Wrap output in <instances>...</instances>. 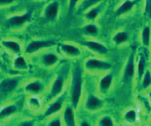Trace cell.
<instances>
[{"instance_id":"6da1fadb","label":"cell","mask_w":151,"mask_h":126,"mask_svg":"<svg viewBox=\"0 0 151 126\" xmlns=\"http://www.w3.org/2000/svg\"><path fill=\"white\" fill-rule=\"evenodd\" d=\"M83 94V74L82 68L75 65L71 71V85H70V101L74 109H77Z\"/></svg>"},{"instance_id":"7a4b0ae2","label":"cell","mask_w":151,"mask_h":126,"mask_svg":"<svg viewBox=\"0 0 151 126\" xmlns=\"http://www.w3.org/2000/svg\"><path fill=\"white\" fill-rule=\"evenodd\" d=\"M112 64L104 59L90 57L87 58L83 63L84 71L91 74H104L112 70Z\"/></svg>"},{"instance_id":"3957f363","label":"cell","mask_w":151,"mask_h":126,"mask_svg":"<svg viewBox=\"0 0 151 126\" xmlns=\"http://www.w3.org/2000/svg\"><path fill=\"white\" fill-rule=\"evenodd\" d=\"M136 76V59L135 53L132 52L127 58L122 74V82L124 84H129L134 81Z\"/></svg>"},{"instance_id":"277c9868","label":"cell","mask_w":151,"mask_h":126,"mask_svg":"<svg viewBox=\"0 0 151 126\" xmlns=\"http://www.w3.org/2000/svg\"><path fill=\"white\" fill-rule=\"evenodd\" d=\"M105 107V101L101 96L94 93H88L84 100V108L88 112L96 113Z\"/></svg>"},{"instance_id":"5b68a950","label":"cell","mask_w":151,"mask_h":126,"mask_svg":"<svg viewBox=\"0 0 151 126\" xmlns=\"http://www.w3.org/2000/svg\"><path fill=\"white\" fill-rule=\"evenodd\" d=\"M114 84V76L111 71L102 74L100 78L97 88H98V93L102 96H106L113 88Z\"/></svg>"},{"instance_id":"8992f818","label":"cell","mask_w":151,"mask_h":126,"mask_svg":"<svg viewBox=\"0 0 151 126\" xmlns=\"http://www.w3.org/2000/svg\"><path fill=\"white\" fill-rule=\"evenodd\" d=\"M82 45L90 52L98 56H106L109 53V49L107 48L106 45H104L103 43L99 41H96L93 38L90 40H85V41L82 42Z\"/></svg>"},{"instance_id":"52a82bcc","label":"cell","mask_w":151,"mask_h":126,"mask_svg":"<svg viewBox=\"0 0 151 126\" xmlns=\"http://www.w3.org/2000/svg\"><path fill=\"white\" fill-rule=\"evenodd\" d=\"M55 45V42L53 40H36V41H32L29 43L25 49V53L26 54H34L39 51L42 50L45 48H50Z\"/></svg>"},{"instance_id":"ba28073f","label":"cell","mask_w":151,"mask_h":126,"mask_svg":"<svg viewBox=\"0 0 151 126\" xmlns=\"http://www.w3.org/2000/svg\"><path fill=\"white\" fill-rule=\"evenodd\" d=\"M61 53L68 58L76 59L80 58L82 56V50L78 45L72 44V43H61L59 45Z\"/></svg>"},{"instance_id":"9c48e42d","label":"cell","mask_w":151,"mask_h":126,"mask_svg":"<svg viewBox=\"0 0 151 126\" xmlns=\"http://www.w3.org/2000/svg\"><path fill=\"white\" fill-rule=\"evenodd\" d=\"M62 122H63V126H78L77 122H76L75 109L71 104H67L63 108Z\"/></svg>"},{"instance_id":"30bf717a","label":"cell","mask_w":151,"mask_h":126,"mask_svg":"<svg viewBox=\"0 0 151 126\" xmlns=\"http://www.w3.org/2000/svg\"><path fill=\"white\" fill-rule=\"evenodd\" d=\"M136 4H137V0H124L116 7V9L115 10V15L118 17L127 15L134 9Z\"/></svg>"},{"instance_id":"8fae6325","label":"cell","mask_w":151,"mask_h":126,"mask_svg":"<svg viewBox=\"0 0 151 126\" xmlns=\"http://www.w3.org/2000/svg\"><path fill=\"white\" fill-rule=\"evenodd\" d=\"M63 104H64V96L62 95V96L56 97L55 100H53L52 103L47 106V109H45V113H44V116L48 117V116L55 115V114L59 112V111L62 109Z\"/></svg>"},{"instance_id":"7c38bea8","label":"cell","mask_w":151,"mask_h":126,"mask_svg":"<svg viewBox=\"0 0 151 126\" xmlns=\"http://www.w3.org/2000/svg\"><path fill=\"white\" fill-rule=\"evenodd\" d=\"M63 90H64V79L61 76H58L55 78V82H52V87H50V93H48L50 98V99L56 98L63 91Z\"/></svg>"},{"instance_id":"4fadbf2b","label":"cell","mask_w":151,"mask_h":126,"mask_svg":"<svg viewBox=\"0 0 151 126\" xmlns=\"http://www.w3.org/2000/svg\"><path fill=\"white\" fill-rule=\"evenodd\" d=\"M32 13L27 12L25 14L18 16H13L7 20V26L8 27H20L22 25H24L25 23H27L31 19Z\"/></svg>"},{"instance_id":"5bb4252c","label":"cell","mask_w":151,"mask_h":126,"mask_svg":"<svg viewBox=\"0 0 151 126\" xmlns=\"http://www.w3.org/2000/svg\"><path fill=\"white\" fill-rule=\"evenodd\" d=\"M59 13V3L58 1H52L45 8V17L48 20H55Z\"/></svg>"},{"instance_id":"9a60e30c","label":"cell","mask_w":151,"mask_h":126,"mask_svg":"<svg viewBox=\"0 0 151 126\" xmlns=\"http://www.w3.org/2000/svg\"><path fill=\"white\" fill-rule=\"evenodd\" d=\"M19 84V79L18 78H10L3 79L0 82V91L3 93H8L13 90H15L17 85Z\"/></svg>"},{"instance_id":"2e32d148","label":"cell","mask_w":151,"mask_h":126,"mask_svg":"<svg viewBox=\"0 0 151 126\" xmlns=\"http://www.w3.org/2000/svg\"><path fill=\"white\" fill-rule=\"evenodd\" d=\"M146 68V58H145L143 53H139L138 59L136 60V78L139 81H141Z\"/></svg>"},{"instance_id":"e0dca14e","label":"cell","mask_w":151,"mask_h":126,"mask_svg":"<svg viewBox=\"0 0 151 126\" xmlns=\"http://www.w3.org/2000/svg\"><path fill=\"white\" fill-rule=\"evenodd\" d=\"M129 34L124 30L116 31L112 37V42L116 46H122L127 44L129 42Z\"/></svg>"},{"instance_id":"ac0fdd59","label":"cell","mask_w":151,"mask_h":126,"mask_svg":"<svg viewBox=\"0 0 151 126\" xmlns=\"http://www.w3.org/2000/svg\"><path fill=\"white\" fill-rule=\"evenodd\" d=\"M42 64L47 68H52L59 62V57L55 53H45L42 56Z\"/></svg>"},{"instance_id":"d6986e66","label":"cell","mask_w":151,"mask_h":126,"mask_svg":"<svg viewBox=\"0 0 151 126\" xmlns=\"http://www.w3.org/2000/svg\"><path fill=\"white\" fill-rule=\"evenodd\" d=\"M140 42L145 49L151 47V27L149 25H145L140 32Z\"/></svg>"},{"instance_id":"ffe728a7","label":"cell","mask_w":151,"mask_h":126,"mask_svg":"<svg viewBox=\"0 0 151 126\" xmlns=\"http://www.w3.org/2000/svg\"><path fill=\"white\" fill-rule=\"evenodd\" d=\"M102 12V7L101 5H96L94 7L89 8L88 10H86L84 12V17L88 22H95L98 17L100 16V14Z\"/></svg>"},{"instance_id":"44dd1931","label":"cell","mask_w":151,"mask_h":126,"mask_svg":"<svg viewBox=\"0 0 151 126\" xmlns=\"http://www.w3.org/2000/svg\"><path fill=\"white\" fill-rule=\"evenodd\" d=\"M82 32H83L84 35H86L87 37L95 38V37H97L99 35L100 29L94 22H89L82 27Z\"/></svg>"},{"instance_id":"7402d4cb","label":"cell","mask_w":151,"mask_h":126,"mask_svg":"<svg viewBox=\"0 0 151 126\" xmlns=\"http://www.w3.org/2000/svg\"><path fill=\"white\" fill-rule=\"evenodd\" d=\"M122 119L127 124H135L138 121L137 111L134 108H129V109L125 110L124 114H122Z\"/></svg>"},{"instance_id":"603a6c76","label":"cell","mask_w":151,"mask_h":126,"mask_svg":"<svg viewBox=\"0 0 151 126\" xmlns=\"http://www.w3.org/2000/svg\"><path fill=\"white\" fill-rule=\"evenodd\" d=\"M27 92L32 93V94H39L40 92H42V90H44V85L41 82L35 81L32 82H29L26 87H25Z\"/></svg>"},{"instance_id":"cb8c5ba5","label":"cell","mask_w":151,"mask_h":126,"mask_svg":"<svg viewBox=\"0 0 151 126\" xmlns=\"http://www.w3.org/2000/svg\"><path fill=\"white\" fill-rule=\"evenodd\" d=\"M96 126H116V125L113 116L109 115V114H104V115L99 117Z\"/></svg>"},{"instance_id":"d4e9b609","label":"cell","mask_w":151,"mask_h":126,"mask_svg":"<svg viewBox=\"0 0 151 126\" xmlns=\"http://www.w3.org/2000/svg\"><path fill=\"white\" fill-rule=\"evenodd\" d=\"M104 0H81V3L79 5V11L85 12L89 8L96 6V5H99Z\"/></svg>"},{"instance_id":"484cf974","label":"cell","mask_w":151,"mask_h":126,"mask_svg":"<svg viewBox=\"0 0 151 126\" xmlns=\"http://www.w3.org/2000/svg\"><path fill=\"white\" fill-rule=\"evenodd\" d=\"M151 87V70L146 68L145 73L141 79V90H147L148 88Z\"/></svg>"},{"instance_id":"4316f807","label":"cell","mask_w":151,"mask_h":126,"mask_svg":"<svg viewBox=\"0 0 151 126\" xmlns=\"http://www.w3.org/2000/svg\"><path fill=\"white\" fill-rule=\"evenodd\" d=\"M1 45L6 49H8V50L12 51L15 54L21 53V46H20L19 43H17L15 41H2Z\"/></svg>"},{"instance_id":"83f0119b","label":"cell","mask_w":151,"mask_h":126,"mask_svg":"<svg viewBox=\"0 0 151 126\" xmlns=\"http://www.w3.org/2000/svg\"><path fill=\"white\" fill-rule=\"evenodd\" d=\"M17 112V107L15 105H8V106L2 108L0 110V119H4L6 117H9L12 114Z\"/></svg>"},{"instance_id":"f1b7e54d","label":"cell","mask_w":151,"mask_h":126,"mask_svg":"<svg viewBox=\"0 0 151 126\" xmlns=\"http://www.w3.org/2000/svg\"><path fill=\"white\" fill-rule=\"evenodd\" d=\"M14 66H15V68H19V70H26L28 68L26 60L21 56L17 57L15 59V61H14Z\"/></svg>"},{"instance_id":"f546056e","label":"cell","mask_w":151,"mask_h":126,"mask_svg":"<svg viewBox=\"0 0 151 126\" xmlns=\"http://www.w3.org/2000/svg\"><path fill=\"white\" fill-rule=\"evenodd\" d=\"M28 104H29V107L35 110L39 109V108L41 107V101H40V99L36 96L30 97L29 100H28Z\"/></svg>"},{"instance_id":"4dcf8cb0","label":"cell","mask_w":151,"mask_h":126,"mask_svg":"<svg viewBox=\"0 0 151 126\" xmlns=\"http://www.w3.org/2000/svg\"><path fill=\"white\" fill-rule=\"evenodd\" d=\"M47 126H63V122L60 117H55L47 122Z\"/></svg>"},{"instance_id":"1f68e13d","label":"cell","mask_w":151,"mask_h":126,"mask_svg":"<svg viewBox=\"0 0 151 126\" xmlns=\"http://www.w3.org/2000/svg\"><path fill=\"white\" fill-rule=\"evenodd\" d=\"M144 14L151 19V0H145V2H144Z\"/></svg>"},{"instance_id":"d6a6232c","label":"cell","mask_w":151,"mask_h":126,"mask_svg":"<svg viewBox=\"0 0 151 126\" xmlns=\"http://www.w3.org/2000/svg\"><path fill=\"white\" fill-rule=\"evenodd\" d=\"M81 0H68V7L70 10H73L74 8H76V6L78 5V3Z\"/></svg>"},{"instance_id":"836d02e7","label":"cell","mask_w":151,"mask_h":126,"mask_svg":"<svg viewBox=\"0 0 151 126\" xmlns=\"http://www.w3.org/2000/svg\"><path fill=\"white\" fill-rule=\"evenodd\" d=\"M20 126H35V123L32 120H26V121H23Z\"/></svg>"},{"instance_id":"e575fe53","label":"cell","mask_w":151,"mask_h":126,"mask_svg":"<svg viewBox=\"0 0 151 126\" xmlns=\"http://www.w3.org/2000/svg\"><path fill=\"white\" fill-rule=\"evenodd\" d=\"M78 126H92V124L88 120H82L78 123Z\"/></svg>"},{"instance_id":"d590c367","label":"cell","mask_w":151,"mask_h":126,"mask_svg":"<svg viewBox=\"0 0 151 126\" xmlns=\"http://www.w3.org/2000/svg\"><path fill=\"white\" fill-rule=\"evenodd\" d=\"M14 2V0H0V5H8Z\"/></svg>"},{"instance_id":"8d00e7d4","label":"cell","mask_w":151,"mask_h":126,"mask_svg":"<svg viewBox=\"0 0 151 126\" xmlns=\"http://www.w3.org/2000/svg\"><path fill=\"white\" fill-rule=\"evenodd\" d=\"M148 99H149V102L151 103V91L148 92Z\"/></svg>"}]
</instances>
